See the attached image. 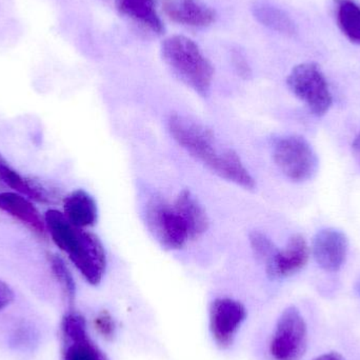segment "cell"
Here are the masks:
<instances>
[{"label": "cell", "mask_w": 360, "mask_h": 360, "mask_svg": "<svg viewBox=\"0 0 360 360\" xmlns=\"http://www.w3.org/2000/svg\"><path fill=\"white\" fill-rule=\"evenodd\" d=\"M336 20L344 35L360 46V6L355 0H334Z\"/></svg>", "instance_id": "cell-17"}, {"label": "cell", "mask_w": 360, "mask_h": 360, "mask_svg": "<svg viewBox=\"0 0 360 360\" xmlns=\"http://www.w3.org/2000/svg\"><path fill=\"white\" fill-rule=\"evenodd\" d=\"M0 182L16 191V193L34 199V200L44 202L48 199L44 188H40L33 181H30L29 179L21 176L17 171L11 168L8 164L4 165L0 170Z\"/></svg>", "instance_id": "cell-19"}, {"label": "cell", "mask_w": 360, "mask_h": 360, "mask_svg": "<svg viewBox=\"0 0 360 360\" xmlns=\"http://www.w3.org/2000/svg\"><path fill=\"white\" fill-rule=\"evenodd\" d=\"M95 329L105 338H113L115 333V321L107 311H103L94 319Z\"/></svg>", "instance_id": "cell-22"}, {"label": "cell", "mask_w": 360, "mask_h": 360, "mask_svg": "<svg viewBox=\"0 0 360 360\" xmlns=\"http://www.w3.org/2000/svg\"><path fill=\"white\" fill-rule=\"evenodd\" d=\"M313 360H346L345 357H342V355L338 354V353L331 352L327 353V354L321 355V356L316 357V359Z\"/></svg>", "instance_id": "cell-25"}, {"label": "cell", "mask_w": 360, "mask_h": 360, "mask_svg": "<svg viewBox=\"0 0 360 360\" xmlns=\"http://www.w3.org/2000/svg\"><path fill=\"white\" fill-rule=\"evenodd\" d=\"M146 216L152 234L166 249H182L190 239L188 229L179 212L165 199L160 197L151 199L148 203Z\"/></svg>", "instance_id": "cell-6"}, {"label": "cell", "mask_w": 360, "mask_h": 360, "mask_svg": "<svg viewBox=\"0 0 360 360\" xmlns=\"http://www.w3.org/2000/svg\"><path fill=\"white\" fill-rule=\"evenodd\" d=\"M310 249L302 235H293L283 249L277 250L266 262V274L272 279H283L300 272L308 264Z\"/></svg>", "instance_id": "cell-11"}, {"label": "cell", "mask_w": 360, "mask_h": 360, "mask_svg": "<svg viewBox=\"0 0 360 360\" xmlns=\"http://www.w3.org/2000/svg\"><path fill=\"white\" fill-rule=\"evenodd\" d=\"M250 245L254 255L258 259L266 262L277 251L276 245L264 233L254 231L250 234Z\"/></svg>", "instance_id": "cell-21"}, {"label": "cell", "mask_w": 360, "mask_h": 360, "mask_svg": "<svg viewBox=\"0 0 360 360\" xmlns=\"http://www.w3.org/2000/svg\"><path fill=\"white\" fill-rule=\"evenodd\" d=\"M0 210L19 220L35 234L46 236V221L37 207L23 195L16 192L0 193Z\"/></svg>", "instance_id": "cell-13"}, {"label": "cell", "mask_w": 360, "mask_h": 360, "mask_svg": "<svg viewBox=\"0 0 360 360\" xmlns=\"http://www.w3.org/2000/svg\"><path fill=\"white\" fill-rule=\"evenodd\" d=\"M63 214L74 226L86 229L96 224L98 210L94 198L88 192L75 190L63 200Z\"/></svg>", "instance_id": "cell-15"}, {"label": "cell", "mask_w": 360, "mask_h": 360, "mask_svg": "<svg viewBox=\"0 0 360 360\" xmlns=\"http://www.w3.org/2000/svg\"><path fill=\"white\" fill-rule=\"evenodd\" d=\"M291 92L309 108L315 116L326 115L333 103L325 74L314 63L296 65L287 78Z\"/></svg>", "instance_id": "cell-3"}, {"label": "cell", "mask_w": 360, "mask_h": 360, "mask_svg": "<svg viewBox=\"0 0 360 360\" xmlns=\"http://www.w3.org/2000/svg\"><path fill=\"white\" fill-rule=\"evenodd\" d=\"M253 11L257 20L266 27L287 35L295 33V25L292 19L277 6L268 2H257Z\"/></svg>", "instance_id": "cell-18"}, {"label": "cell", "mask_w": 360, "mask_h": 360, "mask_svg": "<svg viewBox=\"0 0 360 360\" xmlns=\"http://www.w3.org/2000/svg\"><path fill=\"white\" fill-rule=\"evenodd\" d=\"M308 344L306 321L295 307L283 311L271 340L270 352L275 360H300Z\"/></svg>", "instance_id": "cell-5"}, {"label": "cell", "mask_w": 360, "mask_h": 360, "mask_svg": "<svg viewBox=\"0 0 360 360\" xmlns=\"http://www.w3.org/2000/svg\"><path fill=\"white\" fill-rule=\"evenodd\" d=\"M50 266L55 278L63 288L68 300L70 302H73L76 292L75 281H74L73 276H72L67 264H65L63 258L53 254L50 256Z\"/></svg>", "instance_id": "cell-20"}, {"label": "cell", "mask_w": 360, "mask_h": 360, "mask_svg": "<svg viewBox=\"0 0 360 360\" xmlns=\"http://www.w3.org/2000/svg\"><path fill=\"white\" fill-rule=\"evenodd\" d=\"M245 317L247 310L241 302L228 297L214 300L210 309V330L220 348L233 344Z\"/></svg>", "instance_id": "cell-8"}, {"label": "cell", "mask_w": 360, "mask_h": 360, "mask_svg": "<svg viewBox=\"0 0 360 360\" xmlns=\"http://www.w3.org/2000/svg\"><path fill=\"white\" fill-rule=\"evenodd\" d=\"M348 249L346 234L338 229H323L313 239V257L316 264L328 272H336L342 269L346 262Z\"/></svg>", "instance_id": "cell-10"}, {"label": "cell", "mask_w": 360, "mask_h": 360, "mask_svg": "<svg viewBox=\"0 0 360 360\" xmlns=\"http://www.w3.org/2000/svg\"><path fill=\"white\" fill-rule=\"evenodd\" d=\"M61 328L65 340L63 360H105L91 340L84 317L70 313L63 317Z\"/></svg>", "instance_id": "cell-9"}, {"label": "cell", "mask_w": 360, "mask_h": 360, "mask_svg": "<svg viewBox=\"0 0 360 360\" xmlns=\"http://www.w3.org/2000/svg\"><path fill=\"white\" fill-rule=\"evenodd\" d=\"M175 209L186 224L190 239H196L207 232L209 218L202 205L188 190L179 193L174 203Z\"/></svg>", "instance_id": "cell-16"}, {"label": "cell", "mask_w": 360, "mask_h": 360, "mask_svg": "<svg viewBox=\"0 0 360 360\" xmlns=\"http://www.w3.org/2000/svg\"><path fill=\"white\" fill-rule=\"evenodd\" d=\"M273 160L283 175L292 181L313 179L319 169V160L304 137L290 135L277 139L273 146Z\"/></svg>", "instance_id": "cell-4"}, {"label": "cell", "mask_w": 360, "mask_h": 360, "mask_svg": "<svg viewBox=\"0 0 360 360\" xmlns=\"http://www.w3.org/2000/svg\"><path fill=\"white\" fill-rule=\"evenodd\" d=\"M162 8L169 19L186 27H207L216 18L215 11L200 0H164Z\"/></svg>", "instance_id": "cell-12"}, {"label": "cell", "mask_w": 360, "mask_h": 360, "mask_svg": "<svg viewBox=\"0 0 360 360\" xmlns=\"http://www.w3.org/2000/svg\"><path fill=\"white\" fill-rule=\"evenodd\" d=\"M352 150L354 152L355 155L360 158V132L356 137H355L354 141L352 143Z\"/></svg>", "instance_id": "cell-26"}, {"label": "cell", "mask_w": 360, "mask_h": 360, "mask_svg": "<svg viewBox=\"0 0 360 360\" xmlns=\"http://www.w3.org/2000/svg\"><path fill=\"white\" fill-rule=\"evenodd\" d=\"M233 63H234L235 69L237 73L243 78H249L251 76V69H250L249 63L245 60L243 55L238 51H233L232 53Z\"/></svg>", "instance_id": "cell-23"}, {"label": "cell", "mask_w": 360, "mask_h": 360, "mask_svg": "<svg viewBox=\"0 0 360 360\" xmlns=\"http://www.w3.org/2000/svg\"><path fill=\"white\" fill-rule=\"evenodd\" d=\"M68 256L90 285L101 283L107 268V255L96 235L82 229L77 245Z\"/></svg>", "instance_id": "cell-7"}, {"label": "cell", "mask_w": 360, "mask_h": 360, "mask_svg": "<svg viewBox=\"0 0 360 360\" xmlns=\"http://www.w3.org/2000/svg\"><path fill=\"white\" fill-rule=\"evenodd\" d=\"M14 298V292L11 289L10 285L0 279V312L10 306Z\"/></svg>", "instance_id": "cell-24"}, {"label": "cell", "mask_w": 360, "mask_h": 360, "mask_svg": "<svg viewBox=\"0 0 360 360\" xmlns=\"http://www.w3.org/2000/svg\"><path fill=\"white\" fill-rule=\"evenodd\" d=\"M162 54L182 82L201 96L209 95L214 69L192 39L182 35L171 36L162 44Z\"/></svg>", "instance_id": "cell-2"}, {"label": "cell", "mask_w": 360, "mask_h": 360, "mask_svg": "<svg viewBox=\"0 0 360 360\" xmlns=\"http://www.w3.org/2000/svg\"><path fill=\"white\" fill-rule=\"evenodd\" d=\"M168 127L180 147L210 171L245 190L255 188V180L238 154L231 149L220 151L211 130L179 114L170 116Z\"/></svg>", "instance_id": "cell-1"}, {"label": "cell", "mask_w": 360, "mask_h": 360, "mask_svg": "<svg viewBox=\"0 0 360 360\" xmlns=\"http://www.w3.org/2000/svg\"><path fill=\"white\" fill-rule=\"evenodd\" d=\"M120 14L132 19L145 29L162 35L164 23L158 12V0H115Z\"/></svg>", "instance_id": "cell-14"}, {"label": "cell", "mask_w": 360, "mask_h": 360, "mask_svg": "<svg viewBox=\"0 0 360 360\" xmlns=\"http://www.w3.org/2000/svg\"><path fill=\"white\" fill-rule=\"evenodd\" d=\"M6 164H8V162H6V160H4V156H2V154L0 153V170H1L2 167H4V165Z\"/></svg>", "instance_id": "cell-27"}]
</instances>
